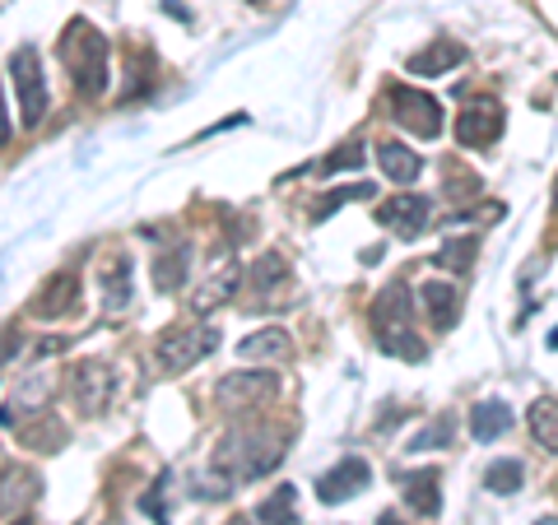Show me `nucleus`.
I'll return each instance as SVG.
<instances>
[{"mask_svg": "<svg viewBox=\"0 0 558 525\" xmlns=\"http://www.w3.org/2000/svg\"><path fill=\"white\" fill-rule=\"evenodd\" d=\"M75 307H80V279L70 270H61L57 279H47L43 293L33 297V317H43V321H61Z\"/></svg>", "mask_w": 558, "mask_h": 525, "instance_id": "obj_13", "label": "nucleus"}, {"mask_svg": "<svg viewBox=\"0 0 558 525\" xmlns=\"http://www.w3.org/2000/svg\"><path fill=\"white\" fill-rule=\"evenodd\" d=\"M20 437H24V442H28L33 451H57V447L65 442V428H61L51 414H43V424H38V428H24Z\"/></svg>", "mask_w": 558, "mask_h": 525, "instance_id": "obj_25", "label": "nucleus"}, {"mask_svg": "<svg viewBox=\"0 0 558 525\" xmlns=\"http://www.w3.org/2000/svg\"><path fill=\"white\" fill-rule=\"evenodd\" d=\"M502 135V108L494 98H475L465 102V112L457 117V139L461 149H488Z\"/></svg>", "mask_w": 558, "mask_h": 525, "instance_id": "obj_7", "label": "nucleus"}, {"mask_svg": "<svg viewBox=\"0 0 558 525\" xmlns=\"http://www.w3.org/2000/svg\"><path fill=\"white\" fill-rule=\"evenodd\" d=\"M61 61L70 70V80H75L80 98H102V89H108V38H102L94 24L75 20L65 28Z\"/></svg>", "mask_w": 558, "mask_h": 525, "instance_id": "obj_1", "label": "nucleus"}, {"mask_svg": "<svg viewBox=\"0 0 558 525\" xmlns=\"http://www.w3.org/2000/svg\"><path fill=\"white\" fill-rule=\"evenodd\" d=\"M521 479H526V465H521V461H494L484 469L488 493H517Z\"/></svg>", "mask_w": 558, "mask_h": 525, "instance_id": "obj_24", "label": "nucleus"}, {"mask_svg": "<svg viewBox=\"0 0 558 525\" xmlns=\"http://www.w3.org/2000/svg\"><path fill=\"white\" fill-rule=\"evenodd\" d=\"M238 289V270H223L219 279H209V284L196 293V312H209V307H219L223 297H229Z\"/></svg>", "mask_w": 558, "mask_h": 525, "instance_id": "obj_27", "label": "nucleus"}, {"mask_svg": "<svg viewBox=\"0 0 558 525\" xmlns=\"http://www.w3.org/2000/svg\"><path fill=\"white\" fill-rule=\"evenodd\" d=\"M219 349V330L215 326H182V330H168L159 340V367L168 377L186 373V367H196L205 354H215Z\"/></svg>", "mask_w": 558, "mask_h": 525, "instance_id": "obj_5", "label": "nucleus"}, {"mask_svg": "<svg viewBox=\"0 0 558 525\" xmlns=\"http://www.w3.org/2000/svg\"><path fill=\"white\" fill-rule=\"evenodd\" d=\"M387 102H391V117H396L405 131L424 135V139H438V135H442V102L433 98V94L410 89V84H391Z\"/></svg>", "mask_w": 558, "mask_h": 525, "instance_id": "obj_6", "label": "nucleus"}, {"mask_svg": "<svg viewBox=\"0 0 558 525\" xmlns=\"http://www.w3.org/2000/svg\"><path fill=\"white\" fill-rule=\"evenodd\" d=\"M377 219L387 223V229L396 233V237H405V242H414L418 233L428 229V219H433V205L424 200V196H391L387 205L377 209Z\"/></svg>", "mask_w": 558, "mask_h": 525, "instance_id": "obj_12", "label": "nucleus"}, {"mask_svg": "<svg viewBox=\"0 0 558 525\" xmlns=\"http://www.w3.org/2000/svg\"><path fill=\"white\" fill-rule=\"evenodd\" d=\"M98 284H102V307H108L112 317H117V312H126V307H131V297H135V274H131V260L112 256L108 266H102Z\"/></svg>", "mask_w": 558, "mask_h": 525, "instance_id": "obj_15", "label": "nucleus"}, {"mask_svg": "<svg viewBox=\"0 0 558 525\" xmlns=\"http://www.w3.org/2000/svg\"><path fill=\"white\" fill-rule=\"evenodd\" d=\"M10 84H14V98H20L24 126H38L47 117V75H43V61L33 47H20L10 57Z\"/></svg>", "mask_w": 558, "mask_h": 525, "instance_id": "obj_4", "label": "nucleus"}, {"mask_svg": "<svg viewBox=\"0 0 558 525\" xmlns=\"http://www.w3.org/2000/svg\"><path fill=\"white\" fill-rule=\"evenodd\" d=\"M418 307L428 312V326L433 330H451L461 321V293L442 284V279H428V284H418Z\"/></svg>", "mask_w": 558, "mask_h": 525, "instance_id": "obj_14", "label": "nucleus"}, {"mask_svg": "<svg viewBox=\"0 0 558 525\" xmlns=\"http://www.w3.org/2000/svg\"><path fill=\"white\" fill-rule=\"evenodd\" d=\"M252 293H256V303H275V293H279V284H284L289 279V260L279 256V252H266L252 266Z\"/></svg>", "mask_w": 558, "mask_h": 525, "instance_id": "obj_20", "label": "nucleus"}, {"mask_svg": "<svg viewBox=\"0 0 558 525\" xmlns=\"http://www.w3.org/2000/svg\"><path fill=\"white\" fill-rule=\"evenodd\" d=\"M373 196V186L368 182H359V186H344V191H330V196L322 200V205H312V219H330V215H336V209L344 205V200H368Z\"/></svg>", "mask_w": 558, "mask_h": 525, "instance_id": "obj_26", "label": "nucleus"}, {"mask_svg": "<svg viewBox=\"0 0 558 525\" xmlns=\"http://www.w3.org/2000/svg\"><path fill=\"white\" fill-rule=\"evenodd\" d=\"M256 516L266 525H299V488L293 484H279L275 493L256 506Z\"/></svg>", "mask_w": 558, "mask_h": 525, "instance_id": "obj_21", "label": "nucleus"}, {"mask_svg": "<svg viewBox=\"0 0 558 525\" xmlns=\"http://www.w3.org/2000/svg\"><path fill=\"white\" fill-rule=\"evenodd\" d=\"M373 330H377L381 354H391V358L418 363V358L428 354L424 340H418L414 326H410V289L400 284V279H391V284L377 293V303H373Z\"/></svg>", "mask_w": 558, "mask_h": 525, "instance_id": "obj_2", "label": "nucleus"}, {"mask_svg": "<svg viewBox=\"0 0 558 525\" xmlns=\"http://www.w3.org/2000/svg\"><path fill=\"white\" fill-rule=\"evenodd\" d=\"M535 525H558V516H539V521H535Z\"/></svg>", "mask_w": 558, "mask_h": 525, "instance_id": "obj_33", "label": "nucleus"}, {"mask_svg": "<svg viewBox=\"0 0 558 525\" xmlns=\"http://www.w3.org/2000/svg\"><path fill=\"white\" fill-rule=\"evenodd\" d=\"M344 168H363V145L359 139H349V145H340L330 159H322V178H330V172H344Z\"/></svg>", "mask_w": 558, "mask_h": 525, "instance_id": "obj_29", "label": "nucleus"}, {"mask_svg": "<svg viewBox=\"0 0 558 525\" xmlns=\"http://www.w3.org/2000/svg\"><path fill=\"white\" fill-rule=\"evenodd\" d=\"M284 461V447H279V437L270 432H229L223 437V447L215 451V469L229 484H242V479H260V475H270V469Z\"/></svg>", "mask_w": 558, "mask_h": 525, "instance_id": "obj_3", "label": "nucleus"}, {"mask_svg": "<svg viewBox=\"0 0 558 525\" xmlns=\"http://www.w3.org/2000/svg\"><path fill=\"white\" fill-rule=\"evenodd\" d=\"M229 525H266V521H260V516H233Z\"/></svg>", "mask_w": 558, "mask_h": 525, "instance_id": "obj_32", "label": "nucleus"}, {"mask_svg": "<svg viewBox=\"0 0 558 525\" xmlns=\"http://www.w3.org/2000/svg\"><path fill=\"white\" fill-rule=\"evenodd\" d=\"M293 354V340H289V330H279V326H266V330H256V335H247L238 344V358H289Z\"/></svg>", "mask_w": 558, "mask_h": 525, "instance_id": "obj_19", "label": "nucleus"}, {"mask_svg": "<svg viewBox=\"0 0 558 525\" xmlns=\"http://www.w3.org/2000/svg\"><path fill=\"white\" fill-rule=\"evenodd\" d=\"M10 525H33V521H10Z\"/></svg>", "mask_w": 558, "mask_h": 525, "instance_id": "obj_34", "label": "nucleus"}, {"mask_svg": "<svg viewBox=\"0 0 558 525\" xmlns=\"http://www.w3.org/2000/svg\"><path fill=\"white\" fill-rule=\"evenodd\" d=\"M508 428H512V410L502 405V400H480V405L470 410V437H475V442H498Z\"/></svg>", "mask_w": 558, "mask_h": 525, "instance_id": "obj_17", "label": "nucleus"}, {"mask_svg": "<svg viewBox=\"0 0 558 525\" xmlns=\"http://www.w3.org/2000/svg\"><path fill=\"white\" fill-rule=\"evenodd\" d=\"M368 479H373L368 461L344 456L340 465H330L326 475H317V498H322L326 506H340V502H349L354 493H363V488H368Z\"/></svg>", "mask_w": 558, "mask_h": 525, "instance_id": "obj_9", "label": "nucleus"}, {"mask_svg": "<svg viewBox=\"0 0 558 525\" xmlns=\"http://www.w3.org/2000/svg\"><path fill=\"white\" fill-rule=\"evenodd\" d=\"M377 525H405V521H400L396 512H381V516H377Z\"/></svg>", "mask_w": 558, "mask_h": 525, "instance_id": "obj_31", "label": "nucleus"}, {"mask_svg": "<svg viewBox=\"0 0 558 525\" xmlns=\"http://www.w3.org/2000/svg\"><path fill=\"white\" fill-rule=\"evenodd\" d=\"M465 61V47L451 42V38H438L428 51H418V57H410V75H447V70H457Z\"/></svg>", "mask_w": 558, "mask_h": 525, "instance_id": "obj_18", "label": "nucleus"}, {"mask_svg": "<svg viewBox=\"0 0 558 525\" xmlns=\"http://www.w3.org/2000/svg\"><path fill=\"white\" fill-rule=\"evenodd\" d=\"M186 270H191V247L182 242L178 252H163L159 256V266H154V284H159V293H178L182 289V279H186Z\"/></svg>", "mask_w": 558, "mask_h": 525, "instance_id": "obj_23", "label": "nucleus"}, {"mask_svg": "<svg viewBox=\"0 0 558 525\" xmlns=\"http://www.w3.org/2000/svg\"><path fill=\"white\" fill-rule=\"evenodd\" d=\"M400 498L410 502V512L418 521H433L442 512V488H438V469H400Z\"/></svg>", "mask_w": 558, "mask_h": 525, "instance_id": "obj_11", "label": "nucleus"}, {"mask_svg": "<svg viewBox=\"0 0 558 525\" xmlns=\"http://www.w3.org/2000/svg\"><path fill=\"white\" fill-rule=\"evenodd\" d=\"M279 391V377L275 373H229L219 381V410H256L260 400H270Z\"/></svg>", "mask_w": 558, "mask_h": 525, "instance_id": "obj_8", "label": "nucleus"}, {"mask_svg": "<svg viewBox=\"0 0 558 525\" xmlns=\"http://www.w3.org/2000/svg\"><path fill=\"white\" fill-rule=\"evenodd\" d=\"M377 163L391 178V186H410V182H418V172H424V159H418L410 145H400V139H381Z\"/></svg>", "mask_w": 558, "mask_h": 525, "instance_id": "obj_16", "label": "nucleus"}, {"mask_svg": "<svg viewBox=\"0 0 558 525\" xmlns=\"http://www.w3.org/2000/svg\"><path fill=\"white\" fill-rule=\"evenodd\" d=\"M470 260H475V237H451V242H442V252H438V266L442 270H465Z\"/></svg>", "mask_w": 558, "mask_h": 525, "instance_id": "obj_28", "label": "nucleus"}, {"mask_svg": "<svg viewBox=\"0 0 558 525\" xmlns=\"http://www.w3.org/2000/svg\"><path fill=\"white\" fill-rule=\"evenodd\" d=\"M112 367L108 363H80L75 373H70V391H75V405L84 414H98V410H108V400H112Z\"/></svg>", "mask_w": 558, "mask_h": 525, "instance_id": "obj_10", "label": "nucleus"}, {"mask_svg": "<svg viewBox=\"0 0 558 525\" xmlns=\"http://www.w3.org/2000/svg\"><path fill=\"white\" fill-rule=\"evenodd\" d=\"M256 5H260V0H256Z\"/></svg>", "mask_w": 558, "mask_h": 525, "instance_id": "obj_35", "label": "nucleus"}, {"mask_svg": "<svg viewBox=\"0 0 558 525\" xmlns=\"http://www.w3.org/2000/svg\"><path fill=\"white\" fill-rule=\"evenodd\" d=\"M447 442H451V418H438L433 428H424V432L414 437L410 451H433V447H447Z\"/></svg>", "mask_w": 558, "mask_h": 525, "instance_id": "obj_30", "label": "nucleus"}, {"mask_svg": "<svg viewBox=\"0 0 558 525\" xmlns=\"http://www.w3.org/2000/svg\"><path fill=\"white\" fill-rule=\"evenodd\" d=\"M526 424L535 432V442L545 447V451H558V400H535L531 414H526Z\"/></svg>", "mask_w": 558, "mask_h": 525, "instance_id": "obj_22", "label": "nucleus"}]
</instances>
